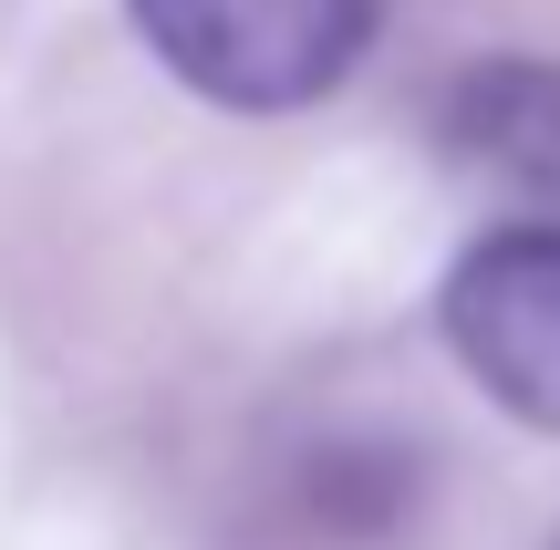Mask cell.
<instances>
[{
	"label": "cell",
	"instance_id": "1",
	"mask_svg": "<svg viewBox=\"0 0 560 550\" xmlns=\"http://www.w3.org/2000/svg\"><path fill=\"white\" fill-rule=\"evenodd\" d=\"M136 42L229 115H301L374 52L384 0H125Z\"/></svg>",
	"mask_w": 560,
	"mask_h": 550
},
{
	"label": "cell",
	"instance_id": "2",
	"mask_svg": "<svg viewBox=\"0 0 560 550\" xmlns=\"http://www.w3.org/2000/svg\"><path fill=\"white\" fill-rule=\"evenodd\" d=\"M436 323L478 395L520 426L560 436V219L488 229L436 291Z\"/></svg>",
	"mask_w": 560,
	"mask_h": 550
},
{
	"label": "cell",
	"instance_id": "3",
	"mask_svg": "<svg viewBox=\"0 0 560 550\" xmlns=\"http://www.w3.org/2000/svg\"><path fill=\"white\" fill-rule=\"evenodd\" d=\"M446 145L488 187L560 208V73L550 62H467L446 94Z\"/></svg>",
	"mask_w": 560,
	"mask_h": 550
}]
</instances>
